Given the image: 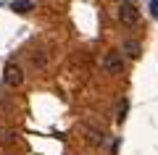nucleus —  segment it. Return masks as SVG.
I'll use <instances>...</instances> for the list:
<instances>
[{
    "label": "nucleus",
    "mask_w": 158,
    "mask_h": 155,
    "mask_svg": "<svg viewBox=\"0 0 158 155\" xmlns=\"http://www.w3.org/2000/svg\"><path fill=\"white\" fill-rule=\"evenodd\" d=\"M103 68H106V74H121L124 71V53L108 50L106 55H103Z\"/></svg>",
    "instance_id": "1"
},
{
    "label": "nucleus",
    "mask_w": 158,
    "mask_h": 155,
    "mask_svg": "<svg viewBox=\"0 0 158 155\" xmlns=\"http://www.w3.org/2000/svg\"><path fill=\"white\" fill-rule=\"evenodd\" d=\"M3 82L8 84V87H19V84L24 82V71L19 63H6V71H3Z\"/></svg>",
    "instance_id": "2"
},
{
    "label": "nucleus",
    "mask_w": 158,
    "mask_h": 155,
    "mask_svg": "<svg viewBox=\"0 0 158 155\" xmlns=\"http://www.w3.org/2000/svg\"><path fill=\"white\" fill-rule=\"evenodd\" d=\"M118 21L127 24V27H135L140 21V8H135L132 3H121V8H118Z\"/></svg>",
    "instance_id": "3"
},
{
    "label": "nucleus",
    "mask_w": 158,
    "mask_h": 155,
    "mask_svg": "<svg viewBox=\"0 0 158 155\" xmlns=\"http://www.w3.org/2000/svg\"><path fill=\"white\" fill-rule=\"evenodd\" d=\"M121 53H124L127 58H140L142 45L137 42V39H124V45H121Z\"/></svg>",
    "instance_id": "4"
},
{
    "label": "nucleus",
    "mask_w": 158,
    "mask_h": 155,
    "mask_svg": "<svg viewBox=\"0 0 158 155\" xmlns=\"http://www.w3.org/2000/svg\"><path fill=\"white\" fill-rule=\"evenodd\" d=\"M32 8H34L32 0H13V3H11V11L13 13H29Z\"/></svg>",
    "instance_id": "5"
},
{
    "label": "nucleus",
    "mask_w": 158,
    "mask_h": 155,
    "mask_svg": "<svg viewBox=\"0 0 158 155\" xmlns=\"http://www.w3.org/2000/svg\"><path fill=\"white\" fill-rule=\"evenodd\" d=\"M87 139H90V145H100L103 142V132H100V129L87 126Z\"/></svg>",
    "instance_id": "6"
},
{
    "label": "nucleus",
    "mask_w": 158,
    "mask_h": 155,
    "mask_svg": "<svg viewBox=\"0 0 158 155\" xmlns=\"http://www.w3.org/2000/svg\"><path fill=\"white\" fill-rule=\"evenodd\" d=\"M127 108H129V103H127V100H121V103H118V113H116V121H124V118H127Z\"/></svg>",
    "instance_id": "7"
}]
</instances>
